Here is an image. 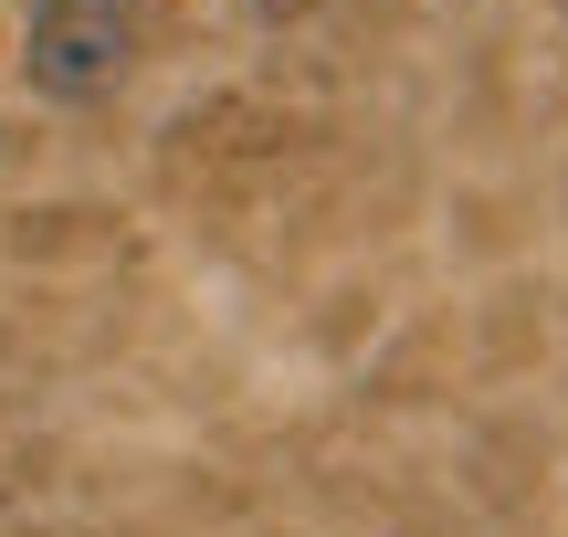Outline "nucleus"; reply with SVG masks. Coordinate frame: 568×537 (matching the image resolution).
Wrapping results in <instances>:
<instances>
[{
    "instance_id": "nucleus-1",
    "label": "nucleus",
    "mask_w": 568,
    "mask_h": 537,
    "mask_svg": "<svg viewBox=\"0 0 568 537\" xmlns=\"http://www.w3.org/2000/svg\"><path fill=\"white\" fill-rule=\"evenodd\" d=\"M138 0H42L21 32V84L53 105H105L138 74Z\"/></svg>"
},
{
    "instance_id": "nucleus-2",
    "label": "nucleus",
    "mask_w": 568,
    "mask_h": 537,
    "mask_svg": "<svg viewBox=\"0 0 568 537\" xmlns=\"http://www.w3.org/2000/svg\"><path fill=\"white\" fill-rule=\"evenodd\" d=\"M211 11H232V21H284V11H305V0H211Z\"/></svg>"
}]
</instances>
